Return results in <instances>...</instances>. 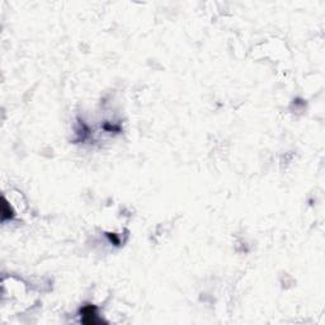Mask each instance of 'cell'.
<instances>
[{
  "label": "cell",
  "mask_w": 325,
  "mask_h": 325,
  "mask_svg": "<svg viewBox=\"0 0 325 325\" xmlns=\"http://www.w3.org/2000/svg\"><path fill=\"white\" fill-rule=\"evenodd\" d=\"M81 314V322L84 323V324H99L102 323L103 320L100 319L98 314H97V309L92 305H87L81 309L80 311Z\"/></svg>",
  "instance_id": "1"
}]
</instances>
